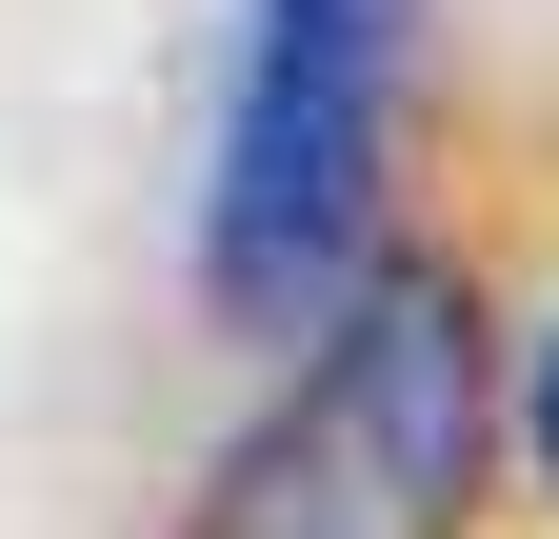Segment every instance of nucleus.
Here are the masks:
<instances>
[{
  "mask_svg": "<svg viewBox=\"0 0 559 539\" xmlns=\"http://www.w3.org/2000/svg\"><path fill=\"white\" fill-rule=\"evenodd\" d=\"M520 440H539V500H559V320L520 340Z\"/></svg>",
  "mask_w": 559,
  "mask_h": 539,
  "instance_id": "nucleus-3",
  "label": "nucleus"
},
{
  "mask_svg": "<svg viewBox=\"0 0 559 539\" xmlns=\"http://www.w3.org/2000/svg\"><path fill=\"white\" fill-rule=\"evenodd\" d=\"M479 420H500L479 300L440 260H400L340 320H300V380L221 440L180 539H460L479 519Z\"/></svg>",
  "mask_w": 559,
  "mask_h": 539,
  "instance_id": "nucleus-1",
  "label": "nucleus"
},
{
  "mask_svg": "<svg viewBox=\"0 0 559 539\" xmlns=\"http://www.w3.org/2000/svg\"><path fill=\"white\" fill-rule=\"evenodd\" d=\"M400 81H419V0H260L221 180H200V300L240 340H300L380 280V180H400Z\"/></svg>",
  "mask_w": 559,
  "mask_h": 539,
  "instance_id": "nucleus-2",
  "label": "nucleus"
}]
</instances>
